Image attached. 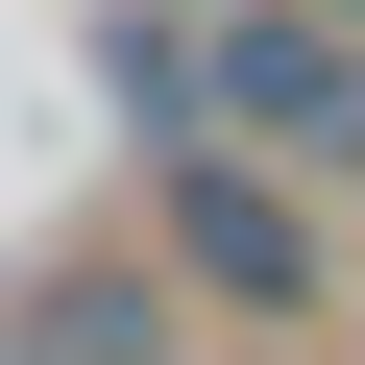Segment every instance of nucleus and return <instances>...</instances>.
Wrapping results in <instances>:
<instances>
[{"mask_svg":"<svg viewBox=\"0 0 365 365\" xmlns=\"http://www.w3.org/2000/svg\"><path fill=\"white\" fill-rule=\"evenodd\" d=\"M122 98H146V146H268V170H365V25H317V0H195V25H122Z\"/></svg>","mask_w":365,"mask_h":365,"instance_id":"f257e3e1","label":"nucleus"},{"mask_svg":"<svg viewBox=\"0 0 365 365\" xmlns=\"http://www.w3.org/2000/svg\"><path fill=\"white\" fill-rule=\"evenodd\" d=\"M146 268L195 317H268V341L341 317V220H317V170H268V146H146Z\"/></svg>","mask_w":365,"mask_h":365,"instance_id":"f03ea898","label":"nucleus"},{"mask_svg":"<svg viewBox=\"0 0 365 365\" xmlns=\"http://www.w3.org/2000/svg\"><path fill=\"white\" fill-rule=\"evenodd\" d=\"M170 341H195V292L146 268V220L122 244H49L25 292H0V365H170Z\"/></svg>","mask_w":365,"mask_h":365,"instance_id":"7ed1b4c3","label":"nucleus"},{"mask_svg":"<svg viewBox=\"0 0 365 365\" xmlns=\"http://www.w3.org/2000/svg\"><path fill=\"white\" fill-rule=\"evenodd\" d=\"M317 25H365V0H317Z\"/></svg>","mask_w":365,"mask_h":365,"instance_id":"20e7f679","label":"nucleus"}]
</instances>
